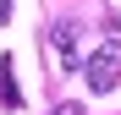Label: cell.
Wrapping results in <instances>:
<instances>
[{
    "instance_id": "4",
    "label": "cell",
    "mask_w": 121,
    "mask_h": 115,
    "mask_svg": "<svg viewBox=\"0 0 121 115\" xmlns=\"http://www.w3.org/2000/svg\"><path fill=\"white\" fill-rule=\"evenodd\" d=\"M50 115H83V104H55Z\"/></svg>"
},
{
    "instance_id": "5",
    "label": "cell",
    "mask_w": 121,
    "mask_h": 115,
    "mask_svg": "<svg viewBox=\"0 0 121 115\" xmlns=\"http://www.w3.org/2000/svg\"><path fill=\"white\" fill-rule=\"evenodd\" d=\"M11 22V0H0V28H6Z\"/></svg>"
},
{
    "instance_id": "2",
    "label": "cell",
    "mask_w": 121,
    "mask_h": 115,
    "mask_svg": "<svg viewBox=\"0 0 121 115\" xmlns=\"http://www.w3.org/2000/svg\"><path fill=\"white\" fill-rule=\"evenodd\" d=\"M50 49H55V60H60V66H77V28H72V22L50 28Z\"/></svg>"
},
{
    "instance_id": "1",
    "label": "cell",
    "mask_w": 121,
    "mask_h": 115,
    "mask_svg": "<svg viewBox=\"0 0 121 115\" xmlns=\"http://www.w3.org/2000/svg\"><path fill=\"white\" fill-rule=\"evenodd\" d=\"M83 77H88V88L94 93H110L121 82V38H105L88 60H83Z\"/></svg>"
},
{
    "instance_id": "3",
    "label": "cell",
    "mask_w": 121,
    "mask_h": 115,
    "mask_svg": "<svg viewBox=\"0 0 121 115\" xmlns=\"http://www.w3.org/2000/svg\"><path fill=\"white\" fill-rule=\"evenodd\" d=\"M0 104H22V88H17V71H11V55H6V60H0Z\"/></svg>"
}]
</instances>
